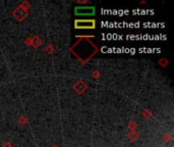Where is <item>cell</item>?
Returning a JSON list of instances; mask_svg holds the SVG:
<instances>
[{
  "label": "cell",
  "mask_w": 174,
  "mask_h": 147,
  "mask_svg": "<svg viewBox=\"0 0 174 147\" xmlns=\"http://www.w3.org/2000/svg\"><path fill=\"white\" fill-rule=\"evenodd\" d=\"M94 7H78L76 9V13L79 14V16H92L94 14Z\"/></svg>",
  "instance_id": "cell-1"
},
{
  "label": "cell",
  "mask_w": 174,
  "mask_h": 147,
  "mask_svg": "<svg viewBox=\"0 0 174 147\" xmlns=\"http://www.w3.org/2000/svg\"><path fill=\"white\" fill-rule=\"evenodd\" d=\"M95 27V22L94 21H78L76 22V28H94Z\"/></svg>",
  "instance_id": "cell-2"
}]
</instances>
